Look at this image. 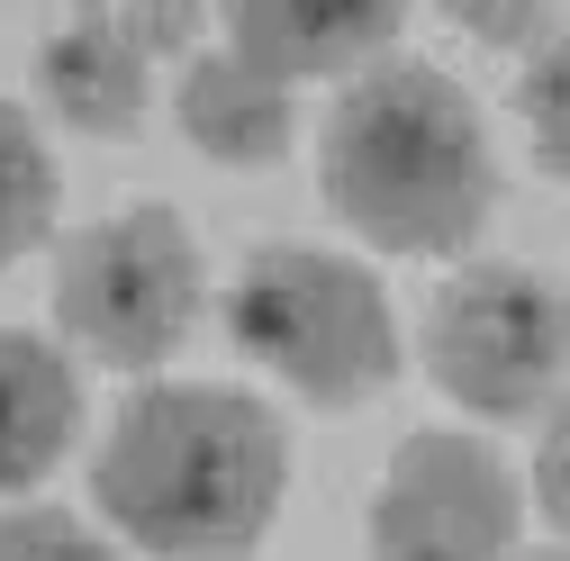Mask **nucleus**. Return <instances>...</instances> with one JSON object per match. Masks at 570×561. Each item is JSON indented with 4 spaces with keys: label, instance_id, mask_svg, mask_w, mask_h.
Instances as JSON below:
<instances>
[{
    "label": "nucleus",
    "instance_id": "obj_1",
    "mask_svg": "<svg viewBox=\"0 0 570 561\" xmlns=\"http://www.w3.org/2000/svg\"><path fill=\"white\" fill-rule=\"evenodd\" d=\"M291 489V435L245 390L164 381L136 390L91 462L100 516L155 561H245Z\"/></svg>",
    "mask_w": 570,
    "mask_h": 561
},
{
    "label": "nucleus",
    "instance_id": "obj_2",
    "mask_svg": "<svg viewBox=\"0 0 570 561\" xmlns=\"http://www.w3.org/2000/svg\"><path fill=\"white\" fill-rule=\"evenodd\" d=\"M335 218L381 254H462L498 199V164L462 82L435 63H372L317 146Z\"/></svg>",
    "mask_w": 570,
    "mask_h": 561
},
{
    "label": "nucleus",
    "instance_id": "obj_3",
    "mask_svg": "<svg viewBox=\"0 0 570 561\" xmlns=\"http://www.w3.org/2000/svg\"><path fill=\"white\" fill-rule=\"evenodd\" d=\"M227 335L317 407H363L399 381V326L381 280L317 245H263L227 291Z\"/></svg>",
    "mask_w": 570,
    "mask_h": 561
},
{
    "label": "nucleus",
    "instance_id": "obj_4",
    "mask_svg": "<svg viewBox=\"0 0 570 561\" xmlns=\"http://www.w3.org/2000/svg\"><path fill=\"white\" fill-rule=\"evenodd\" d=\"M55 317L109 372L164 363L199 317V245H190V227L155 199L82 227L55 263Z\"/></svg>",
    "mask_w": 570,
    "mask_h": 561
},
{
    "label": "nucleus",
    "instance_id": "obj_5",
    "mask_svg": "<svg viewBox=\"0 0 570 561\" xmlns=\"http://www.w3.org/2000/svg\"><path fill=\"white\" fill-rule=\"evenodd\" d=\"M425 372L471 416H534L570 372V299L525 263H471L425 308Z\"/></svg>",
    "mask_w": 570,
    "mask_h": 561
},
{
    "label": "nucleus",
    "instance_id": "obj_6",
    "mask_svg": "<svg viewBox=\"0 0 570 561\" xmlns=\"http://www.w3.org/2000/svg\"><path fill=\"white\" fill-rule=\"evenodd\" d=\"M517 471L480 435H407L372 499V561H517Z\"/></svg>",
    "mask_w": 570,
    "mask_h": 561
},
{
    "label": "nucleus",
    "instance_id": "obj_7",
    "mask_svg": "<svg viewBox=\"0 0 570 561\" xmlns=\"http://www.w3.org/2000/svg\"><path fill=\"white\" fill-rule=\"evenodd\" d=\"M37 82L55 100L63 127H82V136H136L146 127V100H155V63L127 46L118 10H73L46 55H37Z\"/></svg>",
    "mask_w": 570,
    "mask_h": 561
},
{
    "label": "nucleus",
    "instance_id": "obj_8",
    "mask_svg": "<svg viewBox=\"0 0 570 561\" xmlns=\"http://www.w3.org/2000/svg\"><path fill=\"white\" fill-rule=\"evenodd\" d=\"M399 10H299V0H245L227 10V55H245L272 82H308V73H353L390 63Z\"/></svg>",
    "mask_w": 570,
    "mask_h": 561
},
{
    "label": "nucleus",
    "instance_id": "obj_9",
    "mask_svg": "<svg viewBox=\"0 0 570 561\" xmlns=\"http://www.w3.org/2000/svg\"><path fill=\"white\" fill-rule=\"evenodd\" d=\"M82 426V381L46 335L0 326V499L37 489Z\"/></svg>",
    "mask_w": 570,
    "mask_h": 561
},
{
    "label": "nucleus",
    "instance_id": "obj_10",
    "mask_svg": "<svg viewBox=\"0 0 570 561\" xmlns=\"http://www.w3.org/2000/svg\"><path fill=\"white\" fill-rule=\"evenodd\" d=\"M181 136L208 155V164H281L291 155V136H299V109H291V82H272L254 73L245 55H199L190 73H181Z\"/></svg>",
    "mask_w": 570,
    "mask_h": 561
},
{
    "label": "nucleus",
    "instance_id": "obj_11",
    "mask_svg": "<svg viewBox=\"0 0 570 561\" xmlns=\"http://www.w3.org/2000/svg\"><path fill=\"white\" fill-rule=\"evenodd\" d=\"M55 199H63V173H55V155H46L37 118L0 100V272L46 245Z\"/></svg>",
    "mask_w": 570,
    "mask_h": 561
},
{
    "label": "nucleus",
    "instance_id": "obj_12",
    "mask_svg": "<svg viewBox=\"0 0 570 561\" xmlns=\"http://www.w3.org/2000/svg\"><path fill=\"white\" fill-rule=\"evenodd\" d=\"M517 109H525V127H534V164H543L552 181H570V28L525 63Z\"/></svg>",
    "mask_w": 570,
    "mask_h": 561
},
{
    "label": "nucleus",
    "instance_id": "obj_13",
    "mask_svg": "<svg viewBox=\"0 0 570 561\" xmlns=\"http://www.w3.org/2000/svg\"><path fill=\"white\" fill-rule=\"evenodd\" d=\"M0 561H118V552L63 508H10L0 516Z\"/></svg>",
    "mask_w": 570,
    "mask_h": 561
},
{
    "label": "nucleus",
    "instance_id": "obj_14",
    "mask_svg": "<svg viewBox=\"0 0 570 561\" xmlns=\"http://www.w3.org/2000/svg\"><path fill=\"white\" fill-rule=\"evenodd\" d=\"M534 499H543V516L570 534V398L552 407V426H543V444H534Z\"/></svg>",
    "mask_w": 570,
    "mask_h": 561
},
{
    "label": "nucleus",
    "instance_id": "obj_15",
    "mask_svg": "<svg viewBox=\"0 0 570 561\" xmlns=\"http://www.w3.org/2000/svg\"><path fill=\"white\" fill-rule=\"evenodd\" d=\"M118 28H127L136 55L155 63V55H181V46L199 37V10H118Z\"/></svg>",
    "mask_w": 570,
    "mask_h": 561
},
{
    "label": "nucleus",
    "instance_id": "obj_16",
    "mask_svg": "<svg viewBox=\"0 0 570 561\" xmlns=\"http://www.w3.org/2000/svg\"><path fill=\"white\" fill-rule=\"evenodd\" d=\"M462 37H489V46H534L552 37V10H453Z\"/></svg>",
    "mask_w": 570,
    "mask_h": 561
},
{
    "label": "nucleus",
    "instance_id": "obj_17",
    "mask_svg": "<svg viewBox=\"0 0 570 561\" xmlns=\"http://www.w3.org/2000/svg\"><path fill=\"white\" fill-rule=\"evenodd\" d=\"M525 561H570V552H525Z\"/></svg>",
    "mask_w": 570,
    "mask_h": 561
}]
</instances>
